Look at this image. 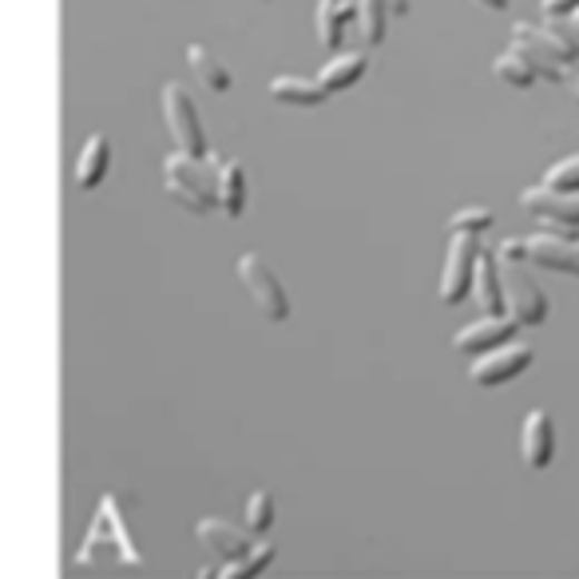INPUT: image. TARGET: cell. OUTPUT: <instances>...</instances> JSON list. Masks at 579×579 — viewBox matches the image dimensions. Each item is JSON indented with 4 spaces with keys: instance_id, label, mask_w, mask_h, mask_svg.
<instances>
[{
    "instance_id": "obj_1",
    "label": "cell",
    "mask_w": 579,
    "mask_h": 579,
    "mask_svg": "<svg viewBox=\"0 0 579 579\" xmlns=\"http://www.w3.org/2000/svg\"><path fill=\"white\" fill-rule=\"evenodd\" d=\"M164 187L179 207L190 215H207L218 207V159H195V155H167L164 159Z\"/></svg>"
},
{
    "instance_id": "obj_2",
    "label": "cell",
    "mask_w": 579,
    "mask_h": 579,
    "mask_svg": "<svg viewBox=\"0 0 579 579\" xmlns=\"http://www.w3.org/2000/svg\"><path fill=\"white\" fill-rule=\"evenodd\" d=\"M512 48H517V52L524 56L528 63H532L536 76H543V80H552V84L568 80V72H563V68L571 63V56L563 52V48L556 45L552 37H548V28L520 20V24L512 28Z\"/></svg>"
},
{
    "instance_id": "obj_3",
    "label": "cell",
    "mask_w": 579,
    "mask_h": 579,
    "mask_svg": "<svg viewBox=\"0 0 579 579\" xmlns=\"http://www.w3.org/2000/svg\"><path fill=\"white\" fill-rule=\"evenodd\" d=\"M238 278H243L246 294H251V302L258 306V314H263L266 322H286L290 317L286 286H282L278 274H274L258 254H243V258H238Z\"/></svg>"
},
{
    "instance_id": "obj_4",
    "label": "cell",
    "mask_w": 579,
    "mask_h": 579,
    "mask_svg": "<svg viewBox=\"0 0 579 579\" xmlns=\"http://www.w3.org/2000/svg\"><path fill=\"white\" fill-rule=\"evenodd\" d=\"M100 548H116L119 563H127V568H131V571H144V560H139L136 543H131V536H127L124 520L116 517V500H111V497L100 504V517L91 520L88 540H84V552L76 556V563H88V560H91V552L100 556Z\"/></svg>"
},
{
    "instance_id": "obj_5",
    "label": "cell",
    "mask_w": 579,
    "mask_h": 579,
    "mask_svg": "<svg viewBox=\"0 0 579 579\" xmlns=\"http://www.w3.org/2000/svg\"><path fill=\"white\" fill-rule=\"evenodd\" d=\"M164 111H167V127H171L179 151L195 155V159H207L210 151H207V136H203V119L183 84H167L164 88Z\"/></svg>"
},
{
    "instance_id": "obj_6",
    "label": "cell",
    "mask_w": 579,
    "mask_h": 579,
    "mask_svg": "<svg viewBox=\"0 0 579 579\" xmlns=\"http://www.w3.org/2000/svg\"><path fill=\"white\" fill-rule=\"evenodd\" d=\"M500 282H504V302L508 317H517L520 326H543L548 317V298L536 286V278L524 271V263H504L500 266Z\"/></svg>"
},
{
    "instance_id": "obj_7",
    "label": "cell",
    "mask_w": 579,
    "mask_h": 579,
    "mask_svg": "<svg viewBox=\"0 0 579 579\" xmlns=\"http://www.w3.org/2000/svg\"><path fill=\"white\" fill-rule=\"evenodd\" d=\"M477 258H480V246L472 235H457L449 243V258H444V271H441V298L449 306L464 302L472 294V274H477Z\"/></svg>"
},
{
    "instance_id": "obj_8",
    "label": "cell",
    "mask_w": 579,
    "mask_h": 579,
    "mask_svg": "<svg viewBox=\"0 0 579 579\" xmlns=\"http://www.w3.org/2000/svg\"><path fill=\"white\" fill-rule=\"evenodd\" d=\"M517 317L508 314H484L477 317V322H469V326L461 330V334L453 337L457 353H464V357H489V353L504 350V345H512V334H517Z\"/></svg>"
},
{
    "instance_id": "obj_9",
    "label": "cell",
    "mask_w": 579,
    "mask_h": 579,
    "mask_svg": "<svg viewBox=\"0 0 579 579\" xmlns=\"http://www.w3.org/2000/svg\"><path fill=\"white\" fill-rule=\"evenodd\" d=\"M532 357H536L532 345L512 342V345H504V350L489 353V357H477L472 370H469V377L477 381V385H484V390H492V385H504V381L520 377V373L532 365Z\"/></svg>"
},
{
    "instance_id": "obj_10",
    "label": "cell",
    "mask_w": 579,
    "mask_h": 579,
    "mask_svg": "<svg viewBox=\"0 0 579 579\" xmlns=\"http://www.w3.org/2000/svg\"><path fill=\"white\" fill-rule=\"evenodd\" d=\"M520 203H524L528 215H536L552 230L579 227V195H563V190H552V187H528L524 195H520Z\"/></svg>"
},
{
    "instance_id": "obj_11",
    "label": "cell",
    "mask_w": 579,
    "mask_h": 579,
    "mask_svg": "<svg viewBox=\"0 0 579 579\" xmlns=\"http://www.w3.org/2000/svg\"><path fill=\"white\" fill-rule=\"evenodd\" d=\"M520 453H524L528 469H548L556 457V425L548 409H532L524 416V429H520Z\"/></svg>"
},
{
    "instance_id": "obj_12",
    "label": "cell",
    "mask_w": 579,
    "mask_h": 579,
    "mask_svg": "<svg viewBox=\"0 0 579 579\" xmlns=\"http://www.w3.org/2000/svg\"><path fill=\"white\" fill-rule=\"evenodd\" d=\"M195 536H199V543L210 556H223L227 563L243 560V556H251L254 548H258L254 532H238V528L223 524V520H203V524L195 528Z\"/></svg>"
},
{
    "instance_id": "obj_13",
    "label": "cell",
    "mask_w": 579,
    "mask_h": 579,
    "mask_svg": "<svg viewBox=\"0 0 579 579\" xmlns=\"http://www.w3.org/2000/svg\"><path fill=\"white\" fill-rule=\"evenodd\" d=\"M528 263H540L543 271L579 278V243L560 235H532L528 238Z\"/></svg>"
},
{
    "instance_id": "obj_14",
    "label": "cell",
    "mask_w": 579,
    "mask_h": 579,
    "mask_svg": "<svg viewBox=\"0 0 579 579\" xmlns=\"http://www.w3.org/2000/svg\"><path fill=\"white\" fill-rule=\"evenodd\" d=\"M472 298H477V306L484 310V314H504L508 302H504V282H500V263L492 258V254L480 251L477 258V274H472Z\"/></svg>"
},
{
    "instance_id": "obj_15",
    "label": "cell",
    "mask_w": 579,
    "mask_h": 579,
    "mask_svg": "<svg viewBox=\"0 0 579 579\" xmlns=\"http://www.w3.org/2000/svg\"><path fill=\"white\" fill-rule=\"evenodd\" d=\"M218 159V210L227 218H238L246 210V171L238 159Z\"/></svg>"
},
{
    "instance_id": "obj_16",
    "label": "cell",
    "mask_w": 579,
    "mask_h": 579,
    "mask_svg": "<svg viewBox=\"0 0 579 579\" xmlns=\"http://www.w3.org/2000/svg\"><path fill=\"white\" fill-rule=\"evenodd\" d=\"M111 167V144L108 136H91L80 151V164H76V187L80 190H96L104 183Z\"/></svg>"
},
{
    "instance_id": "obj_17",
    "label": "cell",
    "mask_w": 579,
    "mask_h": 579,
    "mask_svg": "<svg viewBox=\"0 0 579 579\" xmlns=\"http://www.w3.org/2000/svg\"><path fill=\"white\" fill-rule=\"evenodd\" d=\"M271 96L282 104H294V108H317V104L330 100L322 80H302V76H278V80H271Z\"/></svg>"
},
{
    "instance_id": "obj_18",
    "label": "cell",
    "mask_w": 579,
    "mask_h": 579,
    "mask_svg": "<svg viewBox=\"0 0 579 579\" xmlns=\"http://www.w3.org/2000/svg\"><path fill=\"white\" fill-rule=\"evenodd\" d=\"M353 20V0H317V37L326 48L345 45V24Z\"/></svg>"
},
{
    "instance_id": "obj_19",
    "label": "cell",
    "mask_w": 579,
    "mask_h": 579,
    "mask_svg": "<svg viewBox=\"0 0 579 579\" xmlns=\"http://www.w3.org/2000/svg\"><path fill=\"white\" fill-rule=\"evenodd\" d=\"M365 68H370V60H365L362 52H342V56H334V60L322 68V88L334 96V91H345V88H353V84L362 80L365 76Z\"/></svg>"
},
{
    "instance_id": "obj_20",
    "label": "cell",
    "mask_w": 579,
    "mask_h": 579,
    "mask_svg": "<svg viewBox=\"0 0 579 579\" xmlns=\"http://www.w3.org/2000/svg\"><path fill=\"white\" fill-rule=\"evenodd\" d=\"M187 60H190V68H195V76H199V80L207 84L210 91H227V88H230L227 63L215 60V56H210V48L190 45V48H187Z\"/></svg>"
},
{
    "instance_id": "obj_21",
    "label": "cell",
    "mask_w": 579,
    "mask_h": 579,
    "mask_svg": "<svg viewBox=\"0 0 579 579\" xmlns=\"http://www.w3.org/2000/svg\"><path fill=\"white\" fill-rule=\"evenodd\" d=\"M357 12H362V37L370 48H377L385 40V28H390L393 0H357Z\"/></svg>"
},
{
    "instance_id": "obj_22",
    "label": "cell",
    "mask_w": 579,
    "mask_h": 579,
    "mask_svg": "<svg viewBox=\"0 0 579 579\" xmlns=\"http://www.w3.org/2000/svg\"><path fill=\"white\" fill-rule=\"evenodd\" d=\"M492 72H497L504 84H512V88H532V84H536L532 63H528L524 56L517 52V48H508L504 56H497V63H492Z\"/></svg>"
},
{
    "instance_id": "obj_23",
    "label": "cell",
    "mask_w": 579,
    "mask_h": 579,
    "mask_svg": "<svg viewBox=\"0 0 579 579\" xmlns=\"http://www.w3.org/2000/svg\"><path fill=\"white\" fill-rule=\"evenodd\" d=\"M271 563H274V548L271 543H258L251 556H243V560L223 563V579H258Z\"/></svg>"
},
{
    "instance_id": "obj_24",
    "label": "cell",
    "mask_w": 579,
    "mask_h": 579,
    "mask_svg": "<svg viewBox=\"0 0 579 579\" xmlns=\"http://www.w3.org/2000/svg\"><path fill=\"white\" fill-rule=\"evenodd\" d=\"M274 528V497L266 489H258L246 500V532H271Z\"/></svg>"
},
{
    "instance_id": "obj_25",
    "label": "cell",
    "mask_w": 579,
    "mask_h": 579,
    "mask_svg": "<svg viewBox=\"0 0 579 579\" xmlns=\"http://www.w3.org/2000/svg\"><path fill=\"white\" fill-rule=\"evenodd\" d=\"M497 223V215H492L489 207H464V210H457L453 218H449V230H457V235H472V238H480L484 230Z\"/></svg>"
},
{
    "instance_id": "obj_26",
    "label": "cell",
    "mask_w": 579,
    "mask_h": 579,
    "mask_svg": "<svg viewBox=\"0 0 579 579\" xmlns=\"http://www.w3.org/2000/svg\"><path fill=\"white\" fill-rule=\"evenodd\" d=\"M543 187L563 190V195H579V155H571V159H560L556 167H548V175H543Z\"/></svg>"
},
{
    "instance_id": "obj_27",
    "label": "cell",
    "mask_w": 579,
    "mask_h": 579,
    "mask_svg": "<svg viewBox=\"0 0 579 579\" xmlns=\"http://www.w3.org/2000/svg\"><path fill=\"white\" fill-rule=\"evenodd\" d=\"M543 28H548V37L571 56V63H576L579 60V24L576 20H548Z\"/></svg>"
},
{
    "instance_id": "obj_28",
    "label": "cell",
    "mask_w": 579,
    "mask_h": 579,
    "mask_svg": "<svg viewBox=\"0 0 579 579\" xmlns=\"http://www.w3.org/2000/svg\"><path fill=\"white\" fill-rule=\"evenodd\" d=\"M497 258L500 263H528V238H504Z\"/></svg>"
},
{
    "instance_id": "obj_29",
    "label": "cell",
    "mask_w": 579,
    "mask_h": 579,
    "mask_svg": "<svg viewBox=\"0 0 579 579\" xmlns=\"http://www.w3.org/2000/svg\"><path fill=\"white\" fill-rule=\"evenodd\" d=\"M543 17L548 20H576L579 0H543Z\"/></svg>"
},
{
    "instance_id": "obj_30",
    "label": "cell",
    "mask_w": 579,
    "mask_h": 579,
    "mask_svg": "<svg viewBox=\"0 0 579 579\" xmlns=\"http://www.w3.org/2000/svg\"><path fill=\"white\" fill-rule=\"evenodd\" d=\"M480 9H489V12H504L508 9V0H477Z\"/></svg>"
},
{
    "instance_id": "obj_31",
    "label": "cell",
    "mask_w": 579,
    "mask_h": 579,
    "mask_svg": "<svg viewBox=\"0 0 579 579\" xmlns=\"http://www.w3.org/2000/svg\"><path fill=\"white\" fill-rule=\"evenodd\" d=\"M393 12H409V0H393Z\"/></svg>"
},
{
    "instance_id": "obj_32",
    "label": "cell",
    "mask_w": 579,
    "mask_h": 579,
    "mask_svg": "<svg viewBox=\"0 0 579 579\" xmlns=\"http://www.w3.org/2000/svg\"><path fill=\"white\" fill-rule=\"evenodd\" d=\"M576 100H579V84H576Z\"/></svg>"
},
{
    "instance_id": "obj_33",
    "label": "cell",
    "mask_w": 579,
    "mask_h": 579,
    "mask_svg": "<svg viewBox=\"0 0 579 579\" xmlns=\"http://www.w3.org/2000/svg\"><path fill=\"white\" fill-rule=\"evenodd\" d=\"M576 24H579V17H576Z\"/></svg>"
}]
</instances>
